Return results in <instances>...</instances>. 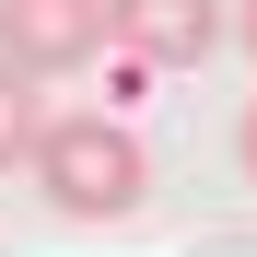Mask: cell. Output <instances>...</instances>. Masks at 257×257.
Here are the masks:
<instances>
[{
	"label": "cell",
	"instance_id": "7a4b0ae2",
	"mask_svg": "<svg viewBox=\"0 0 257 257\" xmlns=\"http://www.w3.org/2000/svg\"><path fill=\"white\" fill-rule=\"evenodd\" d=\"M94 47H117V0H0V59H12V70L59 82Z\"/></svg>",
	"mask_w": 257,
	"mask_h": 257
},
{
	"label": "cell",
	"instance_id": "8992f818",
	"mask_svg": "<svg viewBox=\"0 0 257 257\" xmlns=\"http://www.w3.org/2000/svg\"><path fill=\"white\" fill-rule=\"evenodd\" d=\"M234 152H245V187H257V105H245V128H234Z\"/></svg>",
	"mask_w": 257,
	"mask_h": 257
},
{
	"label": "cell",
	"instance_id": "6da1fadb",
	"mask_svg": "<svg viewBox=\"0 0 257 257\" xmlns=\"http://www.w3.org/2000/svg\"><path fill=\"white\" fill-rule=\"evenodd\" d=\"M35 199L59 210V222H128L152 187V152H141V128H117V117H47L35 128Z\"/></svg>",
	"mask_w": 257,
	"mask_h": 257
},
{
	"label": "cell",
	"instance_id": "3957f363",
	"mask_svg": "<svg viewBox=\"0 0 257 257\" xmlns=\"http://www.w3.org/2000/svg\"><path fill=\"white\" fill-rule=\"evenodd\" d=\"M222 35H234L222 0H117V59H141V70H199Z\"/></svg>",
	"mask_w": 257,
	"mask_h": 257
},
{
	"label": "cell",
	"instance_id": "5b68a950",
	"mask_svg": "<svg viewBox=\"0 0 257 257\" xmlns=\"http://www.w3.org/2000/svg\"><path fill=\"white\" fill-rule=\"evenodd\" d=\"M234 47H245V59H257V0H234Z\"/></svg>",
	"mask_w": 257,
	"mask_h": 257
},
{
	"label": "cell",
	"instance_id": "277c9868",
	"mask_svg": "<svg viewBox=\"0 0 257 257\" xmlns=\"http://www.w3.org/2000/svg\"><path fill=\"white\" fill-rule=\"evenodd\" d=\"M35 128H47L35 70H12V59H0V164H35Z\"/></svg>",
	"mask_w": 257,
	"mask_h": 257
}]
</instances>
